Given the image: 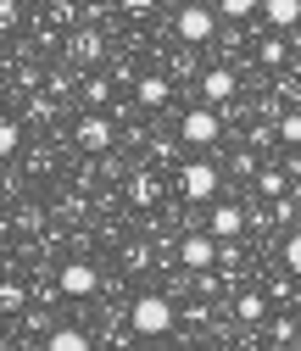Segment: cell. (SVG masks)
I'll list each match as a JSON object with an SVG mask.
<instances>
[{"mask_svg":"<svg viewBox=\"0 0 301 351\" xmlns=\"http://www.w3.org/2000/svg\"><path fill=\"white\" fill-rule=\"evenodd\" d=\"M173 301H167V295H156V290H145L134 306H128V324H134V335H167V329H173Z\"/></svg>","mask_w":301,"mask_h":351,"instance_id":"6da1fadb","label":"cell"},{"mask_svg":"<svg viewBox=\"0 0 301 351\" xmlns=\"http://www.w3.org/2000/svg\"><path fill=\"white\" fill-rule=\"evenodd\" d=\"M179 134H184V145H218V134H224V117L212 112V101H206V106L184 112V123H179Z\"/></svg>","mask_w":301,"mask_h":351,"instance_id":"7a4b0ae2","label":"cell"},{"mask_svg":"<svg viewBox=\"0 0 301 351\" xmlns=\"http://www.w3.org/2000/svg\"><path fill=\"white\" fill-rule=\"evenodd\" d=\"M218 179H224V173L212 167L206 156H195V162H184V173H179V190H184L190 201H212V195H218Z\"/></svg>","mask_w":301,"mask_h":351,"instance_id":"3957f363","label":"cell"},{"mask_svg":"<svg viewBox=\"0 0 301 351\" xmlns=\"http://www.w3.org/2000/svg\"><path fill=\"white\" fill-rule=\"evenodd\" d=\"M179 262H184L190 274H206L212 262H218V234H212V229L206 234H184L179 240Z\"/></svg>","mask_w":301,"mask_h":351,"instance_id":"277c9868","label":"cell"},{"mask_svg":"<svg viewBox=\"0 0 301 351\" xmlns=\"http://www.w3.org/2000/svg\"><path fill=\"white\" fill-rule=\"evenodd\" d=\"M56 285H62V295L84 301V295H95L101 274H95V262H62V274H56Z\"/></svg>","mask_w":301,"mask_h":351,"instance_id":"5b68a950","label":"cell"},{"mask_svg":"<svg viewBox=\"0 0 301 351\" xmlns=\"http://www.w3.org/2000/svg\"><path fill=\"white\" fill-rule=\"evenodd\" d=\"M212 28H218V23H212V6H184L179 12V39H184V45H206Z\"/></svg>","mask_w":301,"mask_h":351,"instance_id":"8992f818","label":"cell"},{"mask_svg":"<svg viewBox=\"0 0 301 351\" xmlns=\"http://www.w3.org/2000/svg\"><path fill=\"white\" fill-rule=\"evenodd\" d=\"M112 145V123L101 117V112H90V117H78V151H106Z\"/></svg>","mask_w":301,"mask_h":351,"instance_id":"52a82bcc","label":"cell"},{"mask_svg":"<svg viewBox=\"0 0 301 351\" xmlns=\"http://www.w3.org/2000/svg\"><path fill=\"white\" fill-rule=\"evenodd\" d=\"M206 229L218 234V240H234V234L245 229V212H240L234 201H218V206H212V217H206Z\"/></svg>","mask_w":301,"mask_h":351,"instance_id":"ba28073f","label":"cell"},{"mask_svg":"<svg viewBox=\"0 0 301 351\" xmlns=\"http://www.w3.org/2000/svg\"><path fill=\"white\" fill-rule=\"evenodd\" d=\"M234 90H240V84H234V73H229V67H206V73H201V95H206L212 106H224Z\"/></svg>","mask_w":301,"mask_h":351,"instance_id":"9c48e42d","label":"cell"},{"mask_svg":"<svg viewBox=\"0 0 301 351\" xmlns=\"http://www.w3.org/2000/svg\"><path fill=\"white\" fill-rule=\"evenodd\" d=\"M263 17L274 28H296L301 23V0H263Z\"/></svg>","mask_w":301,"mask_h":351,"instance_id":"30bf717a","label":"cell"},{"mask_svg":"<svg viewBox=\"0 0 301 351\" xmlns=\"http://www.w3.org/2000/svg\"><path fill=\"white\" fill-rule=\"evenodd\" d=\"M45 351H90V335H84V329H51Z\"/></svg>","mask_w":301,"mask_h":351,"instance_id":"8fae6325","label":"cell"},{"mask_svg":"<svg viewBox=\"0 0 301 351\" xmlns=\"http://www.w3.org/2000/svg\"><path fill=\"white\" fill-rule=\"evenodd\" d=\"M167 90H173V84H167L162 73H145L140 78V106H167Z\"/></svg>","mask_w":301,"mask_h":351,"instance_id":"7c38bea8","label":"cell"},{"mask_svg":"<svg viewBox=\"0 0 301 351\" xmlns=\"http://www.w3.org/2000/svg\"><path fill=\"white\" fill-rule=\"evenodd\" d=\"M95 56H101V34L84 28V34L73 39V62H95Z\"/></svg>","mask_w":301,"mask_h":351,"instance_id":"4fadbf2b","label":"cell"},{"mask_svg":"<svg viewBox=\"0 0 301 351\" xmlns=\"http://www.w3.org/2000/svg\"><path fill=\"white\" fill-rule=\"evenodd\" d=\"M234 313H240L245 324H256V318H263V313H268V301H263V295H256V290H245V295L234 301Z\"/></svg>","mask_w":301,"mask_h":351,"instance_id":"5bb4252c","label":"cell"},{"mask_svg":"<svg viewBox=\"0 0 301 351\" xmlns=\"http://www.w3.org/2000/svg\"><path fill=\"white\" fill-rule=\"evenodd\" d=\"M17 145H23V123H17V117H6V128H0V151L17 156Z\"/></svg>","mask_w":301,"mask_h":351,"instance_id":"9a60e30c","label":"cell"},{"mask_svg":"<svg viewBox=\"0 0 301 351\" xmlns=\"http://www.w3.org/2000/svg\"><path fill=\"white\" fill-rule=\"evenodd\" d=\"M279 140L285 145H301V112H285L279 117Z\"/></svg>","mask_w":301,"mask_h":351,"instance_id":"2e32d148","label":"cell"},{"mask_svg":"<svg viewBox=\"0 0 301 351\" xmlns=\"http://www.w3.org/2000/svg\"><path fill=\"white\" fill-rule=\"evenodd\" d=\"M256 190H263V195H285V173H279V167L256 173Z\"/></svg>","mask_w":301,"mask_h":351,"instance_id":"e0dca14e","label":"cell"},{"mask_svg":"<svg viewBox=\"0 0 301 351\" xmlns=\"http://www.w3.org/2000/svg\"><path fill=\"white\" fill-rule=\"evenodd\" d=\"M285 268H290V274H301V229L285 240Z\"/></svg>","mask_w":301,"mask_h":351,"instance_id":"ac0fdd59","label":"cell"},{"mask_svg":"<svg viewBox=\"0 0 301 351\" xmlns=\"http://www.w3.org/2000/svg\"><path fill=\"white\" fill-rule=\"evenodd\" d=\"M218 12H224V17H251L256 0H218Z\"/></svg>","mask_w":301,"mask_h":351,"instance_id":"d6986e66","label":"cell"},{"mask_svg":"<svg viewBox=\"0 0 301 351\" xmlns=\"http://www.w3.org/2000/svg\"><path fill=\"white\" fill-rule=\"evenodd\" d=\"M256 56H263L268 67H279V62H285V45H279V39H263V45H256Z\"/></svg>","mask_w":301,"mask_h":351,"instance_id":"ffe728a7","label":"cell"},{"mask_svg":"<svg viewBox=\"0 0 301 351\" xmlns=\"http://www.w3.org/2000/svg\"><path fill=\"white\" fill-rule=\"evenodd\" d=\"M0 301H6V313H17V306H23V285H6V295H0Z\"/></svg>","mask_w":301,"mask_h":351,"instance_id":"44dd1931","label":"cell"}]
</instances>
